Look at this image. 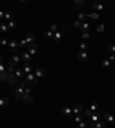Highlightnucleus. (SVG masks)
Here are the masks:
<instances>
[{
	"instance_id": "bb28decb",
	"label": "nucleus",
	"mask_w": 115,
	"mask_h": 128,
	"mask_svg": "<svg viewBox=\"0 0 115 128\" xmlns=\"http://www.w3.org/2000/svg\"><path fill=\"white\" fill-rule=\"evenodd\" d=\"M12 59H13L14 64L16 65V64L20 63V61H21V57H20L19 55H13V56H12Z\"/></svg>"
},
{
	"instance_id": "8fccbe9b",
	"label": "nucleus",
	"mask_w": 115,
	"mask_h": 128,
	"mask_svg": "<svg viewBox=\"0 0 115 128\" xmlns=\"http://www.w3.org/2000/svg\"><path fill=\"white\" fill-rule=\"evenodd\" d=\"M26 82H20V88H24Z\"/></svg>"
},
{
	"instance_id": "2eb2a0df",
	"label": "nucleus",
	"mask_w": 115,
	"mask_h": 128,
	"mask_svg": "<svg viewBox=\"0 0 115 128\" xmlns=\"http://www.w3.org/2000/svg\"><path fill=\"white\" fill-rule=\"evenodd\" d=\"M100 114L98 113V112H93L92 113V115H91V120H92V122H99L100 121Z\"/></svg>"
},
{
	"instance_id": "cd10ccee",
	"label": "nucleus",
	"mask_w": 115,
	"mask_h": 128,
	"mask_svg": "<svg viewBox=\"0 0 115 128\" xmlns=\"http://www.w3.org/2000/svg\"><path fill=\"white\" fill-rule=\"evenodd\" d=\"M90 110L92 111V112H97V110H98V104L97 103H91V105H90Z\"/></svg>"
},
{
	"instance_id": "37998d69",
	"label": "nucleus",
	"mask_w": 115,
	"mask_h": 128,
	"mask_svg": "<svg viewBox=\"0 0 115 128\" xmlns=\"http://www.w3.org/2000/svg\"><path fill=\"white\" fill-rule=\"evenodd\" d=\"M8 73H15V69H14L13 66H9V65H8Z\"/></svg>"
},
{
	"instance_id": "20e7f679",
	"label": "nucleus",
	"mask_w": 115,
	"mask_h": 128,
	"mask_svg": "<svg viewBox=\"0 0 115 128\" xmlns=\"http://www.w3.org/2000/svg\"><path fill=\"white\" fill-rule=\"evenodd\" d=\"M36 77L38 78H44L46 77V70L43 69V68H37L36 69Z\"/></svg>"
},
{
	"instance_id": "c03bdc74",
	"label": "nucleus",
	"mask_w": 115,
	"mask_h": 128,
	"mask_svg": "<svg viewBox=\"0 0 115 128\" xmlns=\"http://www.w3.org/2000/svg\"><path fill=\"white\" fill-rule=\"evenodd\" d=\"M8 42H7V40L6 39H0V45L1 46H6Z\"/></svg>"
},
{
	"instance_id": "4be33fe9",
	"label": "nucleus",
	"mask_w": 115,
	"mask_h": 128,
	"mask_svg": "<svg viewBox=\"0 0 115 128\" xmlns=\"http://www.w3.org/2000/svg\"><path fill=\"white\" fill-rule=\"evenodd\" d=\"M85 18H86V14H84V13H79L78 16H77V21H79L81 23L85 22Z\"/></svg>"
},
{
	"instance_id": "f8f14e48",
	"label": "nucleus",
	"mask_w": 115,
	"mask_h": 128,
	"mask_svg": "<svg viewBox=\"0 0 115 128\" xmlns=\"http://www.w3.org/2000/svg\"><path fill=\"white\" fill-rule=\"evenodd\" d=\"M86 59H88V54L85 51H79V54H78V61L79 62H85Z\"/></svg>"
},
{
	"instance_id": "6ab92c4d",
	"label": "nucleus",
	"mask_w": 115,
	"mask_h": 128,
	"mask_svg": "<svg viewBox=\"0 0 115 128\" xmlns=\"http://www.w3.org/2000/svg\"><path fill=\"white\" fill-rule=\"evenodd\" d=\"M74 121L76 122V123H79V122L84 121V115L83 114H76L74 117Z\"/></svg>"
},
{
	"instance_id": "39448f33",
	"label": "nucleus",
	"mask_w": 115,
	"mask_h": 128,
	"mask_svg": "<svg viewBox=\"0 0 115 128\" xmlns=\"http://www.w3.org/2000/svg\"><path fill=\"white\" fill-rule=\"evenodd\" d=\"M90 128H106V123L104 121L92 122V123H90Z\"/></svg>"
},
{
	"instance_id": "a19ab883",
	"label": "nucleus",
	"mask_w": 115,
	"mask_h": 128,
	"mask_svg": "<svg viewBox=\"0 0 115 128\" xmlns=\"http://www.w3.org/2000/svg\"><path fill=\"white\" fill-rule=\"evenodd\" d=\"M108 61H109V62H110V63H114V62H115V56H114V54H112V55H109Z\"/></svg>"
},
{
	"instance_id": "f704fd0d",
	"label": "nucleus",
	"mask_w": 115,
	"mask_h": 128,
	"mask_svg": "<svg viewBox=\"0 0 115 128\" xmlns=\"http://www.w3.org/2000/svg\"><path fill=\"white\" fill-rule=\"evenodd\" d=\"M79 48H81V51H85V49L88 48V45H86L85 42H82V44L79 45Z\"/></svg>"
},
{
	"instance_id": "4c0bfd02",
	"label": "nucleus",
	"mask_w": 115,
	"mask_h": 128,
	"mask_svg": "<svg viewBox=\"0 0 115 128\" xmlns=\"http://www.w3.org/2000/svg\"><path fill=\"white\" fill-rule=\"evenodd\" d=\"M84 4V0H75V5L76 6H82Z\"/></svg>"
},
{
	"instance_id": "2f4dec72",
	"label": "nucleus",
	"mask_w": 115,
	"mask_h": 128,
	"mask_svg": "<svg viewBox=\"0 0 115 128\" xmlns=\"http://www.w3.org/2000/svg\"><path fill=\"white\" fill-rule=\"evenodd\" d=\"M92 113H93V112H92L90 109H85V110H84V114H85V117H89V118H91Z\"/></svg>"
},
{
	"instance_id": "3c124183",
	"label": "nucleus",
	"mask_w": 115,
	"mask_h": 128,
	"mask_svg": "<svg viewBox=\"0 0 115 128\" xmlns=\"http://www.w3.org/2000/svg\"><path fill=\"white\" fill-rule=\"evenodd\" d=\"M1 18H5V13H2V12H0V19Z\"/></svg>"
},
{
	"instance_id": "6e6552de",
	"label": "nucleus",
	"mask_w": 115,
	"mask_h": 128,
	"mask_svg": "<svg viewBox=\"0 0 115 128\" xmlns=\"http://www.w3.org/2000/svg\"><path fill=\"white\" fill-rule=\"evenodd\" d=\"M22 101L24 103H26V104H31L33 102V98L30 96V94H24L23 97H22Z\"/></svg>"
},
{
	"instance_id": "393cba45",
	"label": "nucleus",
	"mask_w": 115,
	"mask_h": 128,
	"mask_svg": "<svg viewBox=\"0 0 115 128\" xmlns=\"http://www.w3.org/2000/svg\"><path fill=\"white\" fill-rule=\"evenodd\" d=\"M8 104V98L7 97H1L0 98V106H6Z\"/></svg>"
},
{
	"instance_id": "9b49d317",
	"label": "nucleus",
	"mask_w": 115,
	"mask_h": 128,
	"mask_svg": "<svg viewBox=\"0 0 115 128\" xmlns=\"http://www.w3.org/2000/svg\"><path fill=\"white\" fill-rule=\"evenodd\" d=\"M21 59L22 61H24V63H29L30 62V59H31V55L30 54H28V53H23V54H21Z\"/></svg>"
},
{
	"instance_id": "ea45409f",
	"label": "nucleus",
	"mask_w": 115,
	"mask_h": 128,
	"mask_svg": "<svg viewBox=\"0 0 115 128\" xmlns=\"http://www.w3.org/2000/svg\"><path fill=\"white\" fill-rule=\"evenodd\" d=\"M108 50L110 51V53H113V54H115V46H114V45L108 46Z\"/></svg>"
},
{
	"instance_id": "f3484780",
	"label": "nucleus",
	"mask_w": 115,
	"mask_h": 128,
	"mask_svg": "<svg viewBox=\"0 0 115 128\" xmlns=\"http://www.w3.org/2000/svg\"><path fill=\"white\" fill-rule=\"evenodd\" d=\"M92 7H93L94 9H97V10H102V9H104V5L100 4L99 1H94V2L92 4Z\"/></svg>"
},
{
	"instance_id": "de8ad7c7",
	"label": "nucleus",
	"mask_w": 115,
	"mask_h": 128,
	"mask_svg": "<svg viewBox=\"0 0 115 128\" xmlns=\"http://www.w3.org/2000/svg\"><path fill=\"white\" fill-rule=\"evenodd\" d=\"M4 71H6V69H5L4 64H2V63H0V72H4Z\"/></svg>"
},
{
	"instance_id": "0eeeda50",
	"label": "nucleus",
	"mask_w": 115,
	"mask_h": 128,
	"mask_svg": "<svg viewBox=\"0 0 115 128\" xmlns=\"http://www.w3.org/2000/svg\"><path fill=\"white\" fill-rule=\"evenodd\" d=\"M23 95H24V89L19 87V88L16 89V91H15V97H16L17 100H22Z\"/></svg>"
},
{
	"instance_id": "79ce46f5",
	"label": "nucleus",
	"mask_w": 115,
	"mask_h": 128,
	"mask_svg": "<svg viewBox=\"0 0 115 128\" xmlns=\"http://www.w3.org/2000/svg\"><path fill=\"white\" fill-rule=\"evenodd\" d=\"M7 63H8V65H9V66H14V65H15V64H14V62H13V59H12V57L8 58Z\"/></svg>"
},
{
	"instance_id": "423d86ee",
	"label": "nucleus",
	"mask_w": 115,
	"mask_h": 128,
	"mask_svg": "<svg viewBox=\"0 0 115 128\" xmlns=\"http://www.w3.org/2000/svg\"><path fill=\"white\" fill-rule=\"evenodd\" d=\"M61 113L63 115H67V117L71 118V117H73V110L69 109V108H62V109H61Z\"/></svg>"
},
{
	"instance_id": "473e14b6",
	"label": "nucleus",
	"mask_w": 115,
	"mask_h": 128,
	"mask_svg": "<svg viewBox=\"0 0 115 128\" xmlns=\"http://www.w3.org/2000/svg\"><path fill=\"white\" fill-rule=\"evenodd\" d=\"M16 26V22L15 21H9V23H8V29H14Z\"/></svg>"
},
{
	"instance_id": "dca6fc26",
	"label": "nucleus",
	"mask_w": 115,
	"mask_h": 128,
	"mask_svg": "<svg viewBox=\"0 0 115 128\" xmlns=\"http://www.w3.org/2000/svg\"><path fill=\"white\" fill-rule=\"evenodd\" d=\"M23 71H24V73H31V71H32V66L30 65L29 63H24L23 64Z\"/></svg>"
},
{
	"instance_id": "9d476101",
	"label": "nucleus",
	"mask_w": 115,
	"mask_h": 128,
	"mask_svg": "<svg viewBox=\"0 0 115 128\" xmlns=\"http://www.w3.org/2000/svg\"><path fill=\"white\" fill-rule=\"evenodd\" d=\"M35 34L32 33V32H30V33H28L26 34V44L29 45V44H32L33 41H35Z\"/></svg>"
},
{
	"instance_id": "72a5a7b5",
	"label": "nucleus",
	"mask_w": 115,
	"mask_h": 128,
	"mask_svg": "<svg viewBox=\"0 0 115 128\" xmlns=\"http://www.w3.org/2000/svg\"><path fill=\"white\" fill-rule=\"evenodd\" d=\"M50 30H51V31L53 32V33H55V32L58 31V25H57V24H54V23H53V24L51 25V27H50Z\"/></svg>"
},
{
	"instance_id": "c9c22d12",
	"label": "nucleus",
	"mask_w": 115,
	"mask_h": 128,
	"mask_svg": "<svg viewBox=\"0 0 115 128\" xmlns=\"http://www.w3.org/2000/svg\"><path fill=\"white\" fill-rule=\"evenodd\" d=\"M104 30H105V24H100V25L97 27V31L98 32H102Z\"/></svg>"
},
{
	"instance_id": "58836bf2",
	"label": "nucleus",
	"mask_w": 115,
	"mask_h": 128,
	"mask_svg": "<svg viewBox=\"0 0 115 128\" xmlns=\"http://www.w3.org/2000/svg\"><path fill=\"white\" fill-rule=\"evenodd\" d=\"M28 44H26V39H23V40H21L19 42V46H21V47H24V46H26Z\"/></svg>"
},
{
	"instance_id": "aec40b11",
	"label": "nucleus",
	"mask_w": 115,
	"mask_h": 128,
	"mask_svg": "<svg viewBox=\"0 0 115 128\" xmlns=\"http://www.w3.org/2000/svg\"><path fill=\"white\" fill-rule=\"evenodd\" d=\"M8 71H4V72H0V81H5L8 78Z\"/></svg>"
},
{
	"instance_id": "f257e3e1",
	"label": "nucleus",
	"mask_w": 115,
	"mask_h": 128,
	"mask_svg": "<svg viewBox=\"0 0 115 128\" xmlns=\"http://www.w3.org/2000/svg\"><path fill=\"white\" fill-rule=\"evenodd\" d=\"M26 83H33V85H36V83H38V78L36 77V74H33V73H29V74H26Z\"/></svg>"
},
{
	"instance_id": "412c9836",
	"label": "nucleus",
	"mask_w": 115,
	"mask_h": 128,
	"mask_svg": "<svg viewBox=\"0 0 115 128\" xmlns=\"http://www.w3.org/2000/svg\"><path fill=\"white\" fill-rule=\"evenodd\" d=\"M14 74H15L17 78H21V77H23V76H24V71H23V69H16Z\"/></svg>"
},
{
	"instance_id": "a878e982",
	"label": "nucleus",
	"mask_w": 115,
	"mask_h": 128,
	"mask_svg": "<svg viewBox=\"0 0 115 128\" xmlns=\"http://www.w3.org/2000/svg\"><path fill=\"white\" fill-rule=\"evenodd\" d=\"M5 18L8 19V21H13V18H14V14L12 13V12H7V13L5 14Z\"/></svg>"
},
{
	"instance_id": "e433bc0d",
	"label": "nucleus",
	"mask_w": 115,
	"mask_h": 128,
	"mask_svg": "<svg viewBox=\"0 0 115 128\" xmlns=\"http://www.w3.org/2000/svg\"><path fill=\"white\" fill-rule=\"evenodd\" d=\"M78 126H77V128H86V123L84 121H82V122H79V123H77Z\"/></svg>"
},
{
	"instance_id": "ddd939ff",
	"label": "nucleus",
	"mask_w": 115,
	"mask_h": 128,
	"mask_svg": "<svg viewBox=\"0 0 115 128\" xmlns=\"http://www.w3.org/2000/svg\"><path fill=\"white\" fill-rule=\"evenodd\" d=\"M104 120H106L107 122H113L115 120V118L110 114L109 112H106V113L104 114Z\"/></svg>"
},
{
	"instance_id": "49530a36",
	"label": "nucleus",
	"mask_w": 115,
	"mask_h": 128,
	"mask_svg": "<svg viewBox=\"0 0 115 128\" xmlns=\"http://www.w3.org/2000/svg\"><path fill=\"white\" fill-rule=\"evenodd\" d=\"M31 93V88L30 87H26V89H24V94H30Z\"/></svg>"
},
{
	"instance_id": "c756f323",
	"label": "nucleus",
	"mask_w": 115,
	"mask_h": 128,
	"mask_svg": "<svg viewBox=\"0 0 115 128\" xmlns=\"http://www.w3.org/2000/svg\"><path fill=\"white\" fill-rule=\"evenodd\" d=\"M86 17H91V18H93V19H98L99 18V15L97 13H92V14H88Z\"/></svg>"
},
{
	"instance_id": "a18cd8bd",
	"label": "nucleus",
	"mask_w": 115,
	"mask_h": 128,
	"mask_svg": "<svg viewBox=\"0 0 115 128\" xmlns=\"http://www.w3.org/2000/svg\"><path fill=\"white\" fill-rule=\"evenodd\" d=\"M74 26H75V27H79V26H81V22L76 19V21L74 22Z\"/></svg>"
},
{
	"instance_id": "f03ea898",
	"label": "nucleus",
	"mask_w": 115,
	"mask_h": 128,
	"mask_svg": "<svg viewBox=\"0 0 115 128\" xmlns=\"http://www.w3.org/2000/svg\"><path fill=\"white\" fill-rule=\"evenodd\" d=\"M7 82L9 86H15L17 83V77L14 74V73H9L8 78H7Z\"/></svg>"
},
{
	"instance_id": "7c9ffc66",
	"label": "nucleus",
	"mask_w": 115,
	"mask_h": 128,
	"mask_svg": "<svg viewBox=\"0 0 115 128\" xmlns=\"http://www.w3.org/2000/svg\"><path fill=\"white\" fill-rule=\"evenodd\" d=\"M53 34H54V33H53L51 30H47V31L44 32V36L46 38H51V37H53Z\"/></svg>"
},
{
	"instance_id": "5701e85b",
	"label": "nucleus",
	"mask_w": 115,
	"mask_h": 128,
	"mask_svg": "<svg viewBox=\"0 0 115 128\" xmlns=\"http://www.w3.org/2000/svg\"><path fill=\"white\" fill-rule=\"evenodd\" d=\"M8 45H9V47H10V48H13V49H16V47H17V46H19V42H17V41H16V40H10V41H9V44H8Z\"/></svg>"
},
{
	"instance_id": "b1692460",
	"label": "nucleus",
	"mask_w": 115,
	"mask_h": 128,
	"mask_svg": "<svg viewBox=\"0 0 115 128\" xmlns=\"http://www.w3.org/2000/svg\"><path fill=\"white\" fill-rule=\"evenodd\" d=\"M110 62H109L108 59H102V62H101V66L104 68V69H107V68H109L110 66Z\"/></svg>"
},
{
	"instance_id": "7ed1b4c3",
	"label": "nucleus",
	"mask_w": 115,
	"mask_h": 128,
	"mask_svg": "<svg viewBox=\"0 0 115 128\" xmlns=\"http://www.w3.org/2000/svg\"><path fill=\"white\" fill-rule=\"evenodd\" d=\"M28 50H29V54H30V55H35L36 51L38 50V46L36 45L35 42L29 44V45H28Z\"/></svg>"
},
{
	"instance_id": "1a4fd4ad",
	"label": "nucleus",
	"mask_w": 115,
	"mask_h": 128,
	"mask_svg": "<svg viewBox=\"0 0 115 128\" xmlns=\"http://www.w3.org/2000/svg\"><path fill=\"white\" fill-rule=\"evenodd\" d=\"M79 29L83 31V33H88V31L90 30V24L89 23H86V22H82V23H81V26H79Z\"/></svg>"
},
{
	"instance_id": "4468645a",
	"label": "nucleus",
	"mask_w": 115,
	"mask_h": 128,
	"mask_svg": "<svg viewBox=\"0 0 115 128\" xmlns=\"http://www.w3.org/2000/svg\"><path fill=\"white\" fill-rule=\"evenodd\" d=\"M82 112H83V106H82V105H79V104H78V105H75V108L73 109V113H75V115H76V114H81Z\"/></svg>"
},
{
	"instance_id": "c85d7f7f",
	"label": "nucleus",
	"mask_w": 115,
	"mask_h": 128,
	"mask_svg": "<svg viewBox=\"0 0 115 128\" xmlns=\"http://www.w3.org/2000/svg\"><path fill=\"white\" fill-rule=\"evenodd\" d=\"M7 31H8V26L5 25V24H2V23H0V32L6 33Z\"/></svg>"
},
{
	"instance_id": "a211bd4d",
	"label": "nucleus",
	"mask_w": 115,
	"mask_h": 128,
	"mask_svg": "<svg viewBox=\"0 0 115 128\" xmlns=\"http://www.w3.org/2000/svg\"><path fill=\"white\" fill-rule=\"evenodd\" d=\"M61 38H62V32L57 31L54 34H53V40H54V41H60Z\"/></svg>"
},
{
	"instance_id": "09e8293b",
	"label": "nucleus",
	"mask_w": 115,
	"mask_h": 128,
	"mask_svg": "<svg viewBox=\"0 0 115 128\" xmlns=\"http://www.w3.org/2000/svg\"><path fill=\"white\" fill-rule=\"evenodd\" d=\"M90 36H89V33H83V36H82V38L83 39H88Z\"/></svg>"
}]
</instances>
